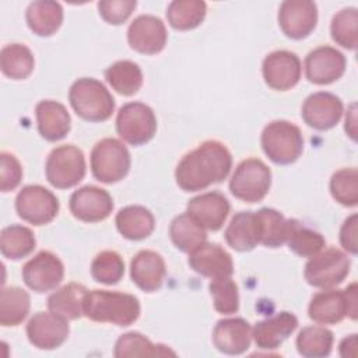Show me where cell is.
<instances>
[{
  "instance_id": "obj_1",
  "label": "cell",
  "mask_w": 358,
  "mask_h": 358,
  "mask_svg": "<svg viewBox=\"0 0 358 358\" xmlns=\"http://www.w3.org/2000/svg\"><path fill=\"white\" fill-rule=\"evenodd\" d=\"M231 168L229 150L220 141L207 140L179 161L175 179L182 190L197 192L227 179Z\"/></svg>"
},
{
  "instance_id": "obj_2",
  "label": "cell",
  "mask_w": 358,
  "mask_h": 358,
  "mask_svg": "<svg viewBox=\"0 0 358 358\" xmlns=\"http://www.w3.org/2000/svg\"><path fill=\"white\" fill-rule=\"evenodd\" d=\"M84 316L94 322L129 326L140 316V302L131 294L94 289L85 295Z\"/></svg>"
},
{
  "instance_id": "obj_3",
  "label": "cell",
  "mask_w": 358,
  "mask_h": 358,
  "mask_svg": "<svg viewBox=\"0 0 358 358\" xmlns=\"http://www.w3.org/2000/svg\"><path fill=\"white\" fill-rule=\"evenodd\" d=\"M74 112L88 122L108 120L115 110V99L108 88L95 78H78L69 91Z\"/></svg>"
},
{
  "instance_id": "obj_4",
  "label": "cell",
  "mask_w": 358,
  "mask_h": 358,
  "mask_svg": "<svg viewBox=\"0 0 358 358\" xmlns=\"http://www.w3.org/2000/svg\"><path fill=\"white\" fill-rule=\"evenodd\" d=\"M358 296L357 284H350L345 289L326 288L313 295L308 306L309 317L319 324H336L345 316L357 319Z\"/></svg>"
},
{
  "instance_id": "obj_5",
  "label": "cell",
  "mask_w": 358,
  "mask_h": 358,
  "mask_svg": "<svg viewBox=\"0 0 358 358\" xmlns=\"http://www.w3.org/2000/svg\"><path fill=\"white\" fill-rule=\"evenodd\" d=\"M260 141L264 154L278 165L295 162L303 151V137L299 127L287 120L268 123Z\"/></svg>"
},
{
  "instance_id": "obj_6",
  "label": "cell",
  "mask_w": 358,
  "mask_h": 358,
  "mask_svg": "<svg viewBox=\"0 0 358 358\" xmlns=\"http://www.w3.org/2000/svg\"><path fill=\"white\" fill-rule=\"evenodd\" d=\"M130 164L127 147L116 138H103L91 151V172L102 183L122 180L129 173Z\"/></svg>"
},
{
  "instance_id": "obj_7",
  "label": "cell",
  "mask_w": 358,
  "mask_h": 358,
  "mask_svg": "<svg viewBox=\"0 0 358 358\" xmlns=\"http://www.w3.org/2000/svg\"><path fill=\"white\" fill-rule=\"evenodd\" d=\"M350 267V257L343 250L327 248L309 257L303 275L309 285L326 289L341 284L348 275Z\"/></svg>"
},
{
  "instance_id": "obj_8",
  "label": "cell",
  "mask_w": 358,
  "mask_h": 358,
  "mask_svg": "<svg viewBox=\"0 0 358 358\" xmlns=\"http://www.w3.org/2000/svg\"><path fill=\"white\" fill-rule=\"evenodd\" d=\"M271 186V171L270 168L257 158H248L242 161L231 180V193L246 203L262 201L268 193Z\"/></svg>"
},
{
  "instance_id": "obj_9",
  "label": "cell",
  "mask_w": 358,
  "mask_h": 358,
  "mask_svg": "<svg viewBox=\"0 0 358 358\" xmlns=\"http://www.w3.org/2000/svg\"><path fill=\"white\" fill-rule=\"evenodd\" d=\"M46 179L56 189H70L78 185L85 175L83 151L71 144L56 147L48 157Z\"/></svg>"
},
{
  "instance_id": "obj_10",
  "label": "cell",
  "mask_w": 358,
  "mask_h": 358,
  "mask_svg": "<svg viewBox=\"0 0 358 358\" xmlns=\"http://www.w3.org/2000/svg\"><path fill=\"white\" fill-rule=\"evenodd\" d=\"M116 131L126 143L143 145L148 143L157 131V117L154 110L141 102L123 105L116 116Z\"/></svg>"
},
{
  "instance_id": "obj_11",
  "label": "cell",
  "mask_w": 358,
  "mask_h": 358,
  "mask_svg": "<svg viewBox=\"0 0 358 358\" xmlns=\"http://www.w3.org/2000/svg\"><path fill=\"white\" fill-rule=\"evenodd\" d=\"M57 197L41 185L24 186L15 197V210L20 218L32 225H45L59 213Z\"/></svg>"
},
{
  "instance_id": "obj_12",
  "label": "cell",
  "mask_w": 358,
  "mask_h": 358,
  "mask_svg": "<svg viewBox=\"0 0 358 358\" xmlns=\"http://www.w3.org/2000/svg\"><path fill=\"white\" fill-rule=\"evenodd\" d=\"M64 277V266L49 250H42L29 259L22 267V280L35 292L55 289Z\"/></svg>"
},
{
  "instance_id": "obj_13",
  "label": "cell",
  "mask_w": 358,
  "mask_h": 358,
  "mask_svg": "<svg viewBox=\"0 0 358 358\" xmlns=\"http://www.w3.org/2000/svg\"><path fill=\"white\" fill-rule=\"evenodd\" d=\"M264 83L275 91H287L299 83L302 66L299 57L289 50L268 53L262 66Z\"/></svg>"
},
{
  "instance_id": "obj_14",
  "label": "cell",
  "mask_w": 358,
  "mask_h": 358,
  "mask_svg": "<svg viewBox=\"0 0 358 358\" xmlns=\"http://www.w3.org/2000/svg\"><path fill=\"white\" fill-rule=\"evenodd\" d=\"M317 7L310 0H287L278 8V24L291 39L306 38L316 27Z\"/></svg>"
},
{
  "instance_id": "obj_15",
  "label": "cell",
  "mask_w": 358,
  "mask_h": 358,
  "mask_svg": "<svg viewBox=\"0 0 358 358\" xmlns=\"http://www.w3.org/2000/svg\"><path fill=\"white\" fill-rule=\"evenodd\" d=\"M166 39L165 24L155 15H138L130 22L127 29V42L138 53L157 55L165 48Z\"/></svg>"
},
{
  "instance_id": "obj_16",
  "label": "cell",
  "mask_w": 358,
  "mask_h": 358,
  "mask_svg": "<svg viewBox=\"0 0 358 358\" xmlns=\"http://www.w3.org/2000/svg\"><path fill=\"white\" fill-rule=\"evenodd\" d=\"M69 333V320L62 319L52 312H38L27 324V337L29 343L39 350H53L60 347L67 340Z\"/></svg>"
},
{
  "instance_id": "obj_17",
  "label": "cell",
  "mask_w": 358,
  "mask_h": 358,
  "mask_svg": "<svg viewBox=\"0 0 358 358\" xmlns=\"http://www.w3.org/2000/svg\"><path fill=\"white\" fill-rule=\"evenodd\" d=\"M70 213L80 221L98 222L108 218L113 210L110 194L96 186H83L70 197Z\"/></svg>"
},
{
  "instance_id": "obj_18",
  "label": "cell",
  "mask_w": 358,
  "mask_h": 358,
  "mask_svg": "<svg viewBox=\"0 0 358 358\" xmlns=\"http://www.w3.org/2000/svg\"><path fill=\"white\" fill-rule=\"evenodd\" d=\"M345 57L331 46H319L308 53L305 59L306 78L317 85L337 81L345 71Z\"/></svg>"
},
{
  "instance_id": "obj_19",
  "label": "cell",
  "mask_w": 358,
  "mask_h": 358,
  "mask_svg": "<svg viewBox=\"0 0 358 358\" xmlns=\"http://www.w3.org/2000/svg\"><path fill=\"white\" fill-rule=\"evenodd\" d=\"M301 115L309 127L316 130H329L340 122L343 115V102L331 92L319 91L310 94L305 99Z\"/></svg>"
},
{
  "instance_id": "obj_20",
  "label": "cell",
  "mask_w": 358,
  "mask_h": 358,
  "mask_svg": "<svg viewBox=\"0 0 358 358\" xmlns=\"http://www.w3.org/2000/svg\"><path fill=\"white\" fill-rule=\"evenodd\" d=\"M187 263L193 271L211 280L231 277L234 273L231 255L218 243L204 242L189 253Z\"/></svg>"
},
{
  "instance_id": "obj_21",
  "label": "cell",
  "mask_w": 358,
  "mask_h": 358,
  "mask_svg": "<svg viewBox=\"0 0 358 358\" xmlns=\"http://www.w3.org/2000/svg\"><path fill=\"white\" fill-rule=\"evenodd\" d=\"M252 341V327L242 317L221 319L213 330L214 347L229 355L243 354Z\"/></svg>"
},
{
  "instance_id": "obj_22",
  "label": "cell",
  "mask_w": 358,
  "mask_h": 358,
  "mask_svg": "<svg viewBox=\"0 0 358 358\" xmlns=\"http://www.w3.org/2000/svg\"><path fill=\"white\" fill-rule=\"evenodd\" d=\"M229 208L227 197L220 192L199 194L187 203V213L210 231H218L224 225Z\"/></svg>"
},
{
  "instance_id": "obj_23",
  "label": "cell",
  "mask_w": 358,
  "mask_h": 358,
  "mask_svg": "<svg viewBox=\"0 0 358 358\" xmlns=\"http://www.w3.org/2000/svg\"><path fill=\"white\" fill-rule=\"evenodd\" d=\"M298 327V319L291 312H280L262 322L252 329V338L262 350L278 348Z\"/></svg>"
},
{
  "instance_id": "obj_24",
  "label": "cell",
  "mask_w": 358,
  "mask_h": 358,
  "mask_svg": "<svg viewBox=\"0 0 358 358\" xmlns=\"http://www.w3.org/2000/svg\"><path fill=\"white\" fill-rule=\"evenodd\" d=\"M166 274L162 256L154 250H140L130 263L131 281L144 292L161 288Z\"/></svg>"
},
{
  "instance_id": "obj_25",
  "label": "cell",
  "mask_w": 358,
  "mask_h": 358,
  "mask_svg": "<svg viewBox=\"0 0 358 358\" xmlns=\"http://www.w3.org/2000/svg\"><path fill=\"white\" fill-rule=\"evenodd\" d=\"M35 116L39 134L48 141L64 138L71 129V117L60 102L45 99L35 108Z\"/></svg>"
},
{
  "instance_id": "obj_26",
  "label": "cell",
  "mask_w": 358,
  "mask_h": 358,
  "mask_svg": "<svg viewBox=\"0 0 358 358\" xmlns=\"http://www.w3.org/2000/svg\"><path fill=\"white\" fill-rule=\"evenodd\" d=\"M227 243L238 252H249L260 243V220L257 211L235 214L225 229Z\"/></svg>"
},
{
  "instance_id": "obj_27",
  "label": "cell",
  "mask_w": 358,
  "mask_h": 358,
  "mask_svg": "<svg viewBox=\"0 0 358 358\" xmlns=\"http://www.w3.org/2000/svg\"><path fill=\"white\" fill-rule=\"evenodd\" d=\"M115 224L120 235L130 241L148 238L155 227L152 213L143 206H127L119 210Z\"/></svg>"
},
{
  "instance_id": "obj_28",
  "label": "cell",
  "mask_w": 358,
  "mask_h": 358,
  "mask_svg": "<svg viewBox=\"0 0 358 358\" xmlns=\"http://www.w3.org/2000/svg\"><path fill=\"white\" fill-rule=\"evenodd\" d=\"M88 289L77 282H69L48 298L49 312L66 320H76L84 315V299Z\"/></svg>"
},
{
  "instance_id": "obj_29",
  "label": "cell",
  "mask_w": 358,
  "mask_h": 358,
  "mask_svg": "<svg viewBox=\"0 0 358 358\" xmlns=\"http://www.w3.org/2000/svg\"><path fill=\"white\" fill-rule=\"evenodd\" d=\"M29 29L38 36L53 35L63 22V7L57 1H32L25 13Z\"/></svg>"
},
{
  "instance_id": "obj_30",
  "label": "cell",
  "mask_w": 358,
  "mask_h": 358,
  "mask_svg": "<svg viewBox=\"0 0 358 358\" xmlns=\"http://www.w3.org/2000/svg\"><path fill=\"white\" fill-rule=\"evenodd\" d=\"M172 243L182 252L190 253L207 242L206 228L199 224L187 211L175 217L169 227Z\"/></svg>"
},
{
  "instance_id": "obj_31",
  "label": "cell",
  "mask_w": 358,
  "mask_h": 358,
  "mask_svg": "<svg viewBox=\"0 0 358 358\" xmlns=\"http://www.w3.org/2000/svg\"><path fill=\"white\" fill-rule=\"evenodd\" d=\"M31 298L20 287H6L0 294V324L3 327L18 326L29 313Z\"/></svg>"
},
{
  "instance_id": "obj_32",
  "label": "cell",
  "mask_w": 358,
  "mask_h": 358,
  "mask_svg": "<svg viewBox=\"0 0 358 358\" xmlns=\"http://www.w3.org/2000/svg\"><path fill=\"white\" fill-rule=\"evenodd\" d=\"M108 84L120 95H134L143 85L141 69L130 60H119L105 71Z\"/></svg>"
},
{
  "instance_id": "obj_33",
  "label": "cell",
  "mask_w": 358,
  "mask_h": 358,
  "mask_svg": "<svg viewBox=\"0 0 358 358\" xmlns=\"http://www.w3.org/2000/svg\"><path fill=\"white\" fill-rule=\"evenodd\" d=\"M113 355L116 358L126 357H165L175 355L172 350H169L164 344H154L145 336L137 331H130L122 334L116 344Z\"/></svg>"
},
{
  "instance_id": "obj_34",
  "label": "cell",
  "mask_w": 358,
  "mask_h": 358,
  "mask_svg": "<svg viewBox=\"0 0 358 358\" xmlns=\"http://www.w3.org/2000/svg\"><path fill=\"white\" fill-rule=\"evenodd\" d=\"M206 13L207 4L201 0H175L166 8V18L172 28L189 31L204 21Z\"/></svg>"
},
{
  "instance_id": "obj_35",
  "label": "cell",
  "mask_w": 358,
  "mask_h": 358,
  "mask_svg": "<svg viewBox=\"0 0 358 358\" xmlns=\"http://www.w3.org/2000/svg\"><path fill=\"white\" fill-rule=\"evenodd\" d=\"M34 55L21 43L6 45L0 52V67L4 76L11 80H24L34 70Z\"/></svg>"
},
{
  "instance_id": "obj_36",
  "label": "cell",
  "mask_w": 358,
  "mask_h": 358,
  "mask_svg": "<svg viewBox=\"0 0 358 358\" xmlns=\"http://www.w3.org/2000/svg\"><path fill=\"white\" fill-rule=\"evenodd\" d=\"M36 246L34 232L24 225H10L1 231L0 235V250L1 255L10 260H20Z\"/></svg>"
},
{
  "instance_id": "obj_37",
  "label": "cell",
  "mask_w": 358,
  "mask_h": 358,
  "mask_svg": "<svg viewBox=\"0 0 358 358\" xmlns=\"http://www.w3.org/2000/svg\"><path fill=\"white\" fill-rule=\"evenodd\" d=\"M288 248L302 257H312L326 246V239L317 231H313L298 220H289L285 239Z\"/></svg>"
},
{
  "instance_id": "obj_38",
  "label": "cell",
  "mask_w": 358,
  "mask_h": 358,
  "mask_svg": "<svg viewBox=\"0 0 358 358\" xmlns=\"http://www.w3.org/2000/svg\"><path fill=\"white\" fill-rule=\"evenodd\" d=\"M333 333L324 326H306L296 337V350L306 358L327 357L333 348Z\"/></svg>"
},
{
  "instance_id": "obj_39",
  "label": "cell",
  "mask_w": 358,
  "mask_h": 358,
  "mask_svg": "<svg viewBox=\"0 0 358 358\" xmlns=\"http://www.w3.org/2000/svg\"><path fill=\"white\" fill-rule=\"evenodd\" d=\"M257 215L260 220V243L267 248H278L285 243L289 220L274 208H262Z\"/></svg>"
},
{
  "instance_id": "obj_40",
  "label": "cell",
  "mask_w": 358,
  "mask_h": 358,
  "mask_svg": "<svg viewBox=\"0 0 358 358\" xmlns=\"http://www.w3.org/2000/svg\"><path fill=\"white\" fill-rule=\"evenodd\" d=\"M330 32L333 41L350 50L358 45V11L354 7L340 10L331 20Z\"/></svg>"
},
{
  "instance_id": "obj_41",
  "label": "cell",
  "mask_w": 358,
  "mask_h": 358,
  "mask_svg": "<svg viewBox=\"0 0 358 358\" xmlns=\"http://www.w3.org/2000/svg\"><path fill=\"white\" fill-rule=\"evenodd\" d=\"M124 274V262L115 250H103L98 253L91 263V275L95 281L113 285L120 281Z\"/></svg>"
},
{
  "instance_id": "obj_42",
  "label": "cell",
  "mask_w": 358,
  "mask_h": 358,
  "mask_svg": "<svg viewBox=\"0 0 358 358\" xmlns=\"http://www.w3.org/2000/svg\"><path fill=\"white\" fill-rule=\"evenodd\" d=\"M330 193L336 201L345 207L358 204V171L344 168L337 171L330 179Z\"/></svg>"
},
{
  "instance_id": "obj_43",
  "label": "cell",
  "mask_w": 358,
  "mask_h": 358,
  "mask_svg": "<svg viewBox=\"0 0 358 358\" xmlns=\"http://www.w3.org/2000/svg\"><path fill=\"white\" fill-rule=\"evenodd\" d=\"M210 294L213 296L214 309L222 315L236 313L239 309L238 285L231 277L214 278L210 282Z\"/></svg>"
},
{
  "instance_id": "obj_44",
  "label": "cell",
  "mask_w": 358,
  "mask_h": 358,
  "mask_svg": "<svg viewBox=\"0 0 358 358\" xmlns=\"http://www.w3.org/2000/svg\"><path fill=\"white\" fill-rule=\"evenodd\" d=\"M136 6V0H102L98 3V11L108 24L120 25L131 15Z\"/></svg>"
},
{
  "instance_id": "obj_45",
  "label": "cell",
  "mask_w": 358,
  "mask_h": 358,
  "mask_svg": "<svg viewBox=\"0 0 358 358\" xmlns=\"http://www.w3.org/2000/svg\"><path fill=\"white\" fill-rule=\"evenodd\" d=\"M22 179L20 161L8 152L0 154V190L3 193L14 190Z\"/></svg>"
},
{
  "instance_id": "obj_46",
  "label": "cell",
  "mask_w": 358,
  "mask_h": 358,
  "mask_svg": "<svg viewBox=\"0 0 358 358\" xmlns=\"http://www.w3.org/2000/svg\"><path fill=\"white\" fill-rule=\"evenodd\" d=\"M357 224H358V217L357 214H352L350 215L343 227H341V231H340V242L343 245V248L352 253V255H357Z\"/></svg>"
},
{
  "instance_id": "obj_47",
  "label": "cell",
  "mask_w": 358,
  "mask_h": 358,
  "mask_svg": "<svg viewBox=\"0 0 358 358\" xmlns=\"http://www.w3.org/2000/svg\"><path fill=\"white\" fill-rule=\"evenodd\" d=\"M340 355L341 357H355L357 355V334L345 337L340 343Z\"/></svg>"
}]
</instances>
